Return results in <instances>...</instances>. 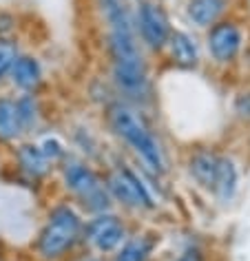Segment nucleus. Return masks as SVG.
Wrapping results in <instances>:
<instances>
[{"mask_svg":"<svg viewBox=\"0 0 250 261\" xmlns=\"http://www.w3.org/2000/svg\"><path fill=\"white\" fill-rule=\"evenodd\" d=\"M100 128L115 148L131 158L144 173L166 179L173 171V155L155 128L153 115L142 113L131 104L115 100L100 113Z\"/></svg>","mask_w":250,"mask_h":261,"instance_id":"obj_1","label":"nucleus"},{"mask_svg":"<svg viewBox=\"0 0 250 261\" xmlns=\"http://www.w3.org/2000/svg\"><path fill=\"white\" fill-rule=\"evenodd\" d=\"M102 173L113 206L131 219L151 217L162 208L164 179L144 173L120 148L113 146L102 164Z\"/></svg>","mask_w":250,"mask_h":261,"instance_id":"obj_2","label":"nucleus"},{"mask_svg":"<svg viewBox=\"0 0 250 261\" xmlns=\"http://www.w3.org/2000/svg\"><path fill=\"white\" fill-rule=\"evenodd\" d=\"M84 215L67 197L58 195L40 215L27 250L34 261H67L82 250Z\"/></svg>","mask_w":250,"mask_h":261,"instance_id":"obj_3","label":"nucleus"},{"mask_svg":"<svg viewBox=\"0 0 250 261\" xmlns=\"http://www.w3.org/2000/svg\"><path fill=\"white\" fill-rule=\"evenodd\" d=\"M54 181L58 186V193L62 197H67L73 206L80 208L84 217L115 208L113 199L109 195V188L104 184L102 168L78 158L76 153H69L56 166Z\"/></svg>","mask_w":250,"mask_h":261,"instance_id":"obj_4","label":"nucleus"},{"mask_svg":"<svg viewBox=\"0 0 250 261\" xmlns=\"http://www.w3.org/2000/svg\"><path fill=\"white\" fill-rule=\"evenodd\" d=\"M5 153H7V168L14 186L38 195L54 181L56 166L42 155L34 138L20 140Z\"/></svg>","mask_w":250,"mask_h":261,"instance_id":"obj_5","label":"nucleus"},{"mask_svg":"<svg viewBox=\"0 0 250 261\" xmlns=\"http://www.w3.org/2000/svg\"><path fill=\"white\" fill-rule=\"evenodd\" d=\"M246 27L233 16H226L202 34L204 60L217 71H228L239 64L246 51Z\"/></svg>","mask_w":250,"mask_h":261,"instance_id":"obj_6","label":"nucleus"},{"mask_svg":"<svg viewBox=\"0 0 250 261\" xmlns=\"http://www.w3.org/2000/svg\"><path fill=\"white\" fill-rule=\"evenodd\" d=\"M135 224H137L135 219H131L129 215L120 213L117 208L89 215V217L84 219L82 248L109 259L111 254L124 244V239L131 234Z\"/></svg>","mask_w":250,"mask_h":261,"instance_id":"obj_7","label":"nucleus"},{"mask_svg":"<svg viewBox=\"0 0 250 261\" xmlns=\"http://www.w3.org/2000/svg\"><path fill=\"white\" fill-rule=\"evenodd\" d=\"M133 27L142 49L153 60H157L166 47L175 24L164 3H160V0H140L133 5Z\"/></svg>","mask_w":250,"mask_h":261,"instance_id":"obj_8","label":"nucleus"},{"mask_svg":"<svg viewBox=\"0 0 250 261\" xmlns=\"http://www.w3.org/2000/svg\"><path fill=\"white\" fill-rule=\"evenodd\" d=\"M160 60L170 71H177V73H199L204 69V64H206L202 38L197 36V31L188 27H177L175 24Z\"/></svg>","mask_w":250,"mask_h":261,"instance_id":"obj_9","label":"nucleus"},{"mask_svg":"<svg viewBox=\"0 0 250 261\" xmlns=\"http://www.w3.org/2000/svg\"><path fill=\"white\" fill-rule=\"evenodd\" d=\"M62 133L69 142L71 153H76L78 158L87 160L100 168H102L104 162H107L109 153L113 151V144L107 140V135L102 133V128L93 122L84 120V117H80V120H71Z\"/></svg>","mask_w":250,"mask_h":261,"instance_id":"obj_10","label":"nucleus"},{"mask_svg":"<svg viewBox=\"0 0 250 261\" xmlns=\"http://www.w3.org/2000/svg\"><path fill=\"white\" fill-rule=\"evenodd\" d=\"M5 89H7L9 93L44 95L49 89V73H47L44 58L40 54H36L34 49L24 47L20 54H18L14 67L9 71Z\"/></svg>","mask_w":250,"mask_h":261,"instance_id":"obj_11","label":"nucleus"},{"mask_svg":"<svg viewBox=\"0 0 250 261\" xmlns=\"http://www.w3.org/2000/svg\"><path fill=\"white\" fill-rule=\"evenodd\" d=\"M241 179H243V171H241L239 160L230 151H223L221 148L215 175H213V184H210L206 197L213 199L221 208L233 206L241 193Z\"/></svg>","mask_w":250,"mask_h":261,"instance_id":"obj_12","label":"nucleus"},{"mask_svg":"<svg viewBox=\"0 0 250 261\" xmlns=\"http://www.w3.org/2000/svg\"><path fill=\"white\" fill-rule=\"evenodd\" d=\"M162 241H164V234L160 228L135 224L131 234L111 254L109 261H155Z\"/></svg>","mask_w":250,"mask_h":261,"instance_id":"obj_13","label":"nucleus"},{"mask_svg":"<svg viewBox=\"0 0 250 261\" xmlns=\"http://www.w3.org/2000/svg\"><path fill=\"white\" fill-rule=\"evenodd\" d=\"M219 151L213 144H193L184 153V173L190 179L197 191L204 195L208 193L210 184H213V175L217 168V160H219Z\"/></svg>","mask_w":250,"mask_h":261,"instance_id":"obj_14","label":"nucleus"},{"mask_svg":"<svg viewBox=\"0 0 250 261\" xmlns=\"http://www.w3.org/2000/svg\"><path fill=\"white\" fill-rule=\"evenodd\" d=\"M16 113L20 120L24 138H36L44 128L51 126V113L44 95H29V93H14Z\"/></svg>","mask_w":250,"mask_h":261,"instance_id":"obj_15","label":"nucleus"},{"mask_svg":"<svg viewBox=\"0 0 250 261\" xmlns=\"http://www.w3.org/2000/svg\"><path fill=\"white\" fill-rule=\"evenodd\" d=\"M233 11V0H186L184 5V20L188 29L206 31Z\"/></svg>","mask_w":250,"mask_h":261,"instance_id":"obj_16","label":"nucleus"},{"mask_svg":"<svg viewBox=\"0 0 250 261\" xmlns=\"http://www.w3.org/2000/svg\"><path fill=\"white\" fill-rule=\"evenodd\" d=\"M102 31H135L133 5L127 0H91Z\"/></svg>","mask_w":250,"mask_h":261,"instance_id":"obj_17","label":"nucleus"},{"mask_svg":"<svg viewBox=\"0 0 250 261\" xmlns=\"http://www.w3.org/2000/svg\"><path fill=\"white\" fill-rule=\"evenodd\" d=\"M20 140H24V133L16 113L14 93L3 89L0 91V151H9Z\"/></svg>","mask_w":250,"mask_h":261,"instance_id":"obj_18","label":"nucleus"},{"mask_svg":"<svg viewBox=\"0 0 250 261\" xmlns=\"http://www.w3.org/2000/svg\"><path fill=\"white\" fill-rule=\"evenodd\" d=\"M82 93H84V100L89 102V107L93 111H97V113H100L102 109H107L111 102L117 100V93H115L113 84H111V80L107 77L104 71L87 77Z\"/></svg>","mask_w":250,"mask_h":261,"instance_id":"obj_19","label":"nucleus"},{"mask_svg":"<svg viewBox=\"0 0 250 261\" xmlns=\"http://www.w3.org/2000/svg\"><path fill=\"white\" fill-rule=\"evenodd\" d=\"M34 140H36L38 148L42 151V155H44V158H47L54 166H58V164H60V162L71 153L69 142H67V138H64V133H62V130H58V128H54V126L44 128L42 133L36 135Z\"/></svg>","mask_w":250,"mask_h":261,"instance_id":"obj_20","label":"nucleus"},{"mask_svg":"<svg viewBox=\"0 0 250 261\" xmlns=\"http://www.w3.org/2000/svg\"><path fill=\"white\" fill-rule=\"evenodd\" d=\"M22 49H24L22 38H0V91L7 84L9 71Z\"/></svg>","mask_w":250,"mask_h":261,"instance_id":"obj_21","label":"nucleus"},{"mask_svg":"<svg viewBox=\"0 0 250 261\" xmlns=\"http://www.w3.org/2000/svg\"><path fill=\"white\" fill-rule=\"evenodd\" d=\"M228 111H230V117H233L237 124L250 126V84L235 91L233 97H230Z\"/></svg>","mask_w":250,"mask_h":261,"instance_id":"obj_22","label":"nucleus"},{"mask_svg":"<svg viewBox=\"0 0 250 261\" xmlns=\"http://www.w3.org/2000/svg\"><path fill=\"white\" fill-rule=\"evenodd\" d=\"M22 16L11 7H0V38H20Z\"/></svg>","mask_w":250,"mask_h":261,"instance_id":"obj_23","label":"nucleus"},{"mask_svg":"<svg viewBox=\"0 0 250 261\" xmlns=\"http://www.w3.org/2000/svg\"><path fill=\"white\" fill-rule=\"evenodd\" d=\"M170 261H208V252L199 241H188V244L177 252V257H173Z\"/></svg>","mask_w":250,"mask_h":261,"instance_id":"obj_24","label":"nucleus"},{"mask_svg":"<svg viewBox=\"0 0 250 261\" xmlns=\"http://www.w3.org/2000/svg\"><path fill=\"white\" fill-rule=\"evenodd\" d=\"M67 261H109L107 257H102V254H95V252H89V250H82L80 252H76L71 259H67Z\"/></svg>","mask_w":250,"mask_h":261,"instance_id":"obj_25","label":"nucleus"},{"mask_svg":"<svg viewBox=\"0 0 250 261\" xmlns=\"http://www.w3.org/2000/svg\"><path fill=\"white\" fill-rule=\"evenodd\" d=\"M127 3H129V5H135V3H140V0H127Z\"/></svg>","mask_w":250,"mask_h":261,"instance_id":"obj_26","label":"nucleus"},{"mask_svg":"<svg viewBox=\"0 0 250 261\" xmlns=\"http://www.w3.org/2000/svg\"><path fill=\"white\" fill-rule=\"evenodd\" d=\"M248 128H250V126H248ZM248 144H250V133H248Z\"/></svg>","mask_w":250,"mask_h":261,"instance_id":"obj_27","label":"nucleus"}]
</instances>
